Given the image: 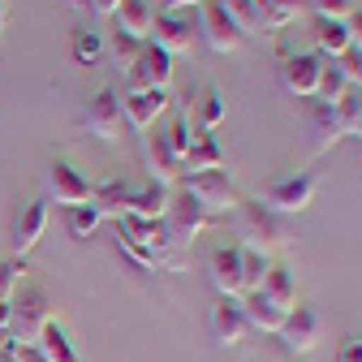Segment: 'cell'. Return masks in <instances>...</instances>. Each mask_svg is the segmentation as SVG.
Masks as SVG:
<instances>
[{"label": "cell", "instance_id": "e0dca14e", "mask_svg": "<svg viewBox=\"0 0 362 362\" xmlns=\"http://www.w3.org/2000/svg\"><path fill=\"white\" fill-rule=\"evenodd\" d=\"M121 112L134 129H151L168 112V90H125Z\"/></svg>", "mask_w": 362, "mask_h": 362}, {"label": "cell", "instance_id": "3957f363", "mask_svg": "<svg viewBox=\"0 0 362 362\" xmlns=\"http://www.w3.org/2000/svg\"><path fill=\"white\" fill-rule=\"evenodd\" d=\"M233 216H238V233H242V242H238V246L272 255V250H276V246L285 242V233H281L276 216H272V211H267L259 199H242Z\"/></svg>", "mask_w": 362, "mask_h": 362}, {"label": "cell", "instance_id": "f35d334b", "mask_svg": "<svg viewBox=\"0 0 362 362\" xmlns=\"http://www.w3.org/2000/svg\"><path fill=\"white\" fill-rule=\"evenodd\" d=\"M337 362H362V337H349L337 354Z\"/></svg>", "mask_w": 362, "mask_h": 362}, {"label": "cell", "instance_id": "7c38bea8", "mask_svg": "<svg viewBox=\"0 0 362 362\" xmlns=\"http://www.w3.org/2000/svg\"><path fill=\"white\" fill-rule=\"evenodd\" d=\"M48 190H52V199L61 203V207H82V203H90L95 199V186L69 164V160H57L52 168H48Z\"/></svg>", "mask_w": 362, "mask_h": 362}, {"label": "cell", "instance_id": "4316f807", "mask_svg": "<svg viewBox=\"0 0 362 362\" xmlns=\"http://www.w3.org/2000/svg\"><path fill=\"white\" fill-rule=\"evenodd\" d=\"M310 134H315V151H328L337 139H345L337 108H328V104H320V108H315V117H310Z\"/></svg>", "mask_w": 362, "mask_h": 362}, {"label": "cell", "instance_id": "30bf717a", "mask_svg": "<svg viewBox=\"0 0 362 362\" xmlns=\"http://www.w3.org/2000/svg\"><path fill=\"white\" fill-rule=\"evenodd\" d=\"M199 35L207 39V48L211 52H238L242 48V30H238V22L224 13V5L220 0H207V5L199 9Z\"/></svg>", "mask_w": 362, "mask_h": 362}, {"label": "cell", "instance_id": "e575fe53", "mask_svg": "<svg viewBox=\"0 0 362 362\" xmlns=\"http://www.w3.org/2000/svg\"><path fill=\"white\" fill-rule=\"evenodd\" d=\"M306 5L324 22H349L354 18V0H306Z\"/></svg>", "mask_w": 362, "mask_h": 362}, {"label": "cell", "instance_id": "277c9868", "mask_svg": "<svg viewBox=\"0 0 362 362\" xmlns=\"http://www.w3.org/2000/svg\"><path fill=\"white\" fill-rule=\"evenodd\" d=\"M82 129L90 134V139H100V143H117V139H121L125 112H121L117 86H100L95 95L86 100V108H82Z\"/></svg>", "mask_w": 362, "mask_h": 362}, {"label": "cell", "instance_id": "52a82bcc", "mask_svg": "<svg viewBox=\"0 0 362 362\" xmlns=\"http://www.w3.org/2000/svg\"><path fill=\"white\" fill-rule=\"evenodd\" d=\"M281 341H285V349L293 354V358H302V354H310L315 345L324 341V324H320V310L315 306H293L289 315H285V324H281V332H276Z\"/></svg>", "mask_w": 362, "mask_h": 362}, {"label": "cell", "instance_id": "5bb4252c", "mask_svg": "<svg viewBox=\"0 0 362 362\" xmlns=\"http://www.w3.org/2000/svg\"><path fill=\"white\" fill-rule=\"evenodd\" d=\"M151 48L168 52V57H181L194 48V22L181 18V13H156V30H151Z\"/></svg>", "mask_w": 362, "mask_h": 362}, {"label": "cell", "instance_id": "1f68e13d", "mask_svg": "<svg viewBox=\"0 0 362 362\" xmlns=\"http://www.w3.org/2000/svg\"><path fill=\"white\" fill-rule=\"evenodd\" d=\"M26 259H5V263H0V302H13L18 298V289H22V281H26Z\"/></svg>", "mask_w": 362, "mask_h": 362}, {"label": "cell", "instance_id": "cb8c5ba5", "mask_svg": "<svg viewBox=\"0 0 362 362\" xmlns=\"http://www.w3.org/2000/svg\"><path fill=\"white\" fill-rule=\"evenodd\" d=\"M255 5H259V18H263V35H276L298 13H306V0H255Z\"/></svg>", "mask_w": 362, "mask_h": 362}, {"label": "cell", "instance_id": "836d02e7", "mask_svg": "<svg viewBox=\"0 0 362 362\" xmlns=\"http://www.w3.org/2000/svg\"><path fill=\"white\" fill-rule=\"evenodd\" d=\"M143 48H147V43L129 39V35H121V30H117V35H112V43H108V52H112V61H117L121 69H129L134 61H139V52H143Z\"/></svg>", "mask_w": 362, "mask_h": 362}, {"label": "cell", "instance_id": "b9f144b4", "mask_svg": "<svg viewBox=\"0 0 362 362\" xmlns=\"http://www.w3.org/2000/svg\"><path fill=\"white\" fill-rule=\"evenodd\" d=\"M9 341V302H0V345Z\"/></svg>", "mask_w": 362, "mask_h": 362}, {"label": "cell", "instance_id": "ab89813d", "mask_svg": "<svg viewBox=\"0 0 362 362\" xmlns=\"http://www.w3.org/2000/svg\"><path fill=\"white\" fill-rule=\"evenodd\" d=\"M349 43H354V52H362V9H354L349 18Z\"/></svg>", "mask_w": 362, "mask_h": 362}, {"label": "cell", "instance_id": "60d3db41", "mask_svg": "<svg viewBox=\"0 0 362 362\" xmlns=\"http://www.w3.org/2000/svg\"><path fill=\"white\" fill-rule=\"evenodd\" d=\"M207 0H164V13H186V9H203Z\"/></svg>", "mask_w": 362, "mask_h": 362}, {"label": "cell", "instance_id": "603a6c76", "mask_svg": "<svg viewBox=\"0 0 362 362\" xmlns=\"http://www.w3.org/2000/svg\"><path fill=\"white\" fill-rule=\"evenodd\" d=\"M259 293H267L272 302H276L281 310H293L298 306V281H293V272L285 267V263H272L267 267V276H263V289Z\"/></svg>", "mask_w": 362, "mask_h": 362}, {"label": "cell", "instance_id": "ee69618b", "mask_svg": "<svg viewBox=\"0 0 362 362\" xmlns=\"http://www.w3.org/2000/svg\"><path fill=\"white\" fill-rule=\"evenodd\" d=\"M0 30H5V5H0Z\"/></svg>", "mask_w": 362, "mask_h": 362}, {"label": "cell", "instance_id": "2e32d148", "mask_svg": "<svg viewBox=\"0 0 362 362\" xmlns=\"http://www.w3.org/2000/svg\"><path fill=\"white\" fill-rule=\"evenodd\" d=\"M246 332H250V324H246V310H242V298H220L216 306H211V337L220 341V345H242L246 341Z\"/></svg>", "mask_w": 362, "mask_h": 362}, {"label": "cell", "instance_id": "8992f818", "mask_svg": "<svg viewBox=\"0 0 362 362\" xmlns=\"http://www.w3.org/2000/svg\"><path fill=\"white\" fill-rule=\"evenodd\" d=\"M211 224V216L186 194V190H173V203H168V216H164V233H168V242L173 246H186V242H194L203 229Z\"/></svg>", "mask_w": 362, "mask_h": 362}, {"label": "cell", "instance_id": "d6a6232c", "mask_svg": "<svg viewBox=\"0 0 362 362\" xmlns=\"http://www.w3.org/2000/svg\"><path fill=\"white\" fill-rule=\"evenodd\" d=\"M267 267H272V255H263V250H246V246H242V276H246V293L263 289Z\"/></svg>", "mask_w": 362, "mask_h": 362}, {"label": "cell", "instance_id": "d4e9b609", "mask_svg": "<svg viewBox=\"0 0 362 362\" xmlns=\"http://www.w3.org/2000/svg\"><path fill=\"white\" fill-rule=\"evenodd\" d=\"M224 164H229V160H224L220 143L211 139V134H199L194 147H190V156H186V173H216V168H224Z\"/></svg>", "mask_w": 362, "mask_h": 362}, {"label": "cell", "instance_id": "7a4b0ae2", "mask_svg": "<svg viewBox=\"0 0 362 362\" xmlns=\"http://www.w3.org/2000/svg\"><path fill=\"white\" fill-rule=\"evenodd\" d=\"M181 190H186L211 220L216 216H233L238 203H242L233 177L224 173V168H216V173H186V177H181Z\"/></svg>", "mask_w": 362, "mask_h": 362}, {"label": "cell", "instance_id": "ac0fdd59", "mask_svg": "<svg viewBox=\"0 0 362 362\" xmlns=\"http://www.w3.org/2000/svg\"><path fill=\"white\" fill-rule=\"evenodd\" d=\"M112 18H117V30H121V35L139 39V43H147L151 30H156V9L147 5V0H121Z\"/></svg>", "mask_w": 362, "mask_h": 362}, {"label": "cell", "instance_id": "4dcf8cb0", "mask_svg": "<svg viewBox=\"0 0 362 362\" xmlns=\"http://www.w3.org/2000/svg\"><path fill=\"white\" fill-rule=\"evenodd\" d=\"M108 52V43L100 30H78L74 35V61L78 65H100V57Z\"/></svg>", "mask_w": 362, "mask_h": 362}, {"label": "cell", "instance_id": "f546056e", "mask_svg": "<svg viewBox=\"0 0 362 362\" xmlns=\"http://www.w3.org/2000/svg\"><path fill=\"white\" fill-rule=\"evenodd\" d=\"M220 5H224V13L238 22L242 35H259V30H263V18H259V5H255V0H220Z\"/></svg>", "mask_w": 362, "mask_h": 362}, {"label": "cell", "instance_id": "ba28073f", "mask_svg": "<svg viewBox=\"0 0 362 362\" xmlns=\"http://www.w3.org/2000/svg\"><path fill=\"white\" fill-rule=\"evenodd\" d=\"M173 74H177L173 57L147 43V48L139 52V61H134V65H129V74H125V90H168Z\"/></svg>", "mask_w": 362, "mask_h": 362}, {"label": "cell", "instance_id": "9c48e42d", "mask_svg": "<svg viewBox=\"0 0 362 362\" xmlns=\"http://www.w3.org/2000/svg\"><path fill=\"white\" fill-rule=\"evenodd\" d=\"M320 69H324V57H315V52H285L281 57V82L293 100H315Z\"/></svg>", "mask_w": 362, "mask_h": 362}, {"label": "cell", "instance_id": "7402d4cb", "mask_svg": "<svg viewBox=\"0 0 362 362\" xmlns=\"http://www.w3.org/2000/svg\"><path fill=\"white\" fill-rule=\"evenodd\" d=\"M35 345L43 349V358H48V362H82V358H78V349H74L69 328H65V324H57V320L43 324V332H39V341H35Z\"/></svg>", "mask_w": 362, "mask_h": 362}, {"label": "cell", "instance_id": "8fae6325", "mask_svg": "<svg viewBox=\"0 0 362 362\" xmlns=\"http://www.w3.org/2000/svg\"><path fill=\"white\" fill-rule=\"evenodd\" d=\"M207 276L220 289V298H246V276H242V246H216L207 255Z\"/></svg>", "mask_w": 362, "mask_h": 362}, {"label": "cell", "instance_id": "83f0119b", "mask_svg": "<svg viewBox=\"0 0 362 362\" xmlns=\"http://www.w3.org/2000/svg\"><path fill=\"white\" fill-rule=\"evenodd\" d=\"M104 224V211L95 203H82V207H65V229L69 238H90Z\"/></svg>", "mask_w": 362, "mask_h": 362}, {"label": "cell", "instance_id": "6da1fadb", "mask_svg": "<svg viewBox=\"0 0 362 362\" xmlns=\"http://www.w3.org/2000/svg\"><path fill=\"white\" fill-rule=\"evenodd\" d=\"M48 320H52L48 293H43L39 285H22L18 298L9 302V341L5 345H35Z\"/></svg>", "mask_w": 362, "mask_h": 362}, {"label": "cell", "instance_id": "484cf974", "mask_svg": "<svg viewBox=\"0 0 362 362\" xmlns=\"http://www.w3.org/2000/svg\"><path fill=\"white\" fill-rule=\"evenodd\" d=\"M345 90H349V78H345V69H341V61H324V69H320V90H315V104H341L345 100Z\"/></svg>", "mask_w": 362, "mask_h": 362}, {"label": "cell", "instance_id": "ffe728a7", "mask_svg": "<svg viewBox=\"0 0 362 362\" xmlns=\"http://www.w3.org/2000/svg\"><path fill=\"white\" fill-rule=\"evenodd\" d=\"M315 57H324V61H341L354 43H349V22H324V18H315Z\"/></svg>", "mask_w": 362, "mask_h": 362}, {"label": "cell", "instance_id": "f1b7e54d", "mask_svg": "<svg viewBox=\"0 0 362 362\" xmlns=\"http://www.w3.org/2000/svg\"><path fill=\"white\" fill-rule=\"evenodd\" d=\"M332 108H337V117H341L345 139H362V90L349 86V90H345V100L332 104Z\"/></svg>", "mask_w": 362, "mask_h": 362}, {"label": "cell", "instance_id": "d6986e66", "mask_svg": "<svg viewBox=\"0 0 362 362\" xmlns=\"http://www.w3.org/2000/svg\"><path fill=\"white\" fill-rule=\"evenodd\" d=\"M242 310H246V324H250V332H272V337L281 332L285 315H289V310H281L276 302H272L267 293H259V289L242 298Z\"/></svg>", "mask_w": 362, "mask_h": 362}, {"label": "cell", "instance_id": "d590c367", "mask_svg": "<svg viewBox=\"0 0 362 362\" xmlns=\"http://www.w3.org/2000/svg\"><path fill=\"white\" fill-rule=\"evenodd\" d=\"M341 69H345L349 86H358V90H362V52H354V48H349V52L341 57Z\"/></svg>", "mask_w": 362, "mask_h": 362}, {"label": "cell", "instance_id": "44dd1931", "mask_svg": "<svg viewBox=\"0 0 362 362\" xmlns=\"http://www.w3.org/2000/svg\"><path fill=\"white\" fill-rule=\"evenodd\" d=\"M186 112H190V121H194L203 134H211V129H216L224 117H229V95H224V90L211 82V86H203V95H199V108L190 104Z\"/></svg>", "mask_w": 362, "mask_h": 362}, {"label": "cell", "instance_id": "8d00e7d4", "mask_svg": "<svg viewBox=\"0 0 362 362\" xmlns=\"http://www.w3.org/2000/svg\"><path fill=\"white\" fill-rule=\"evenodd\" d=\"M74 5L90 9V13H95V18H112V13H117V5H121V0H74Z\"/></svg>", "mask_w": 362, "mask_h": 362}, {"label": "cell", "instance_id": "f6af8a7d", "mask_svg": "<svg viewBox=\"0 0 362 362\" xmlns=\"http://www.w3.org/2000/svg\"><path fill=\"white\" fill-rule=\"evenodd\" d=\"M0 5H5V0H0Z\"/></svg>", "mask_w": 362, "mask_h": 362}, {"label": "cell", "instance_id": "4fadbf2b", "mask_svg": "<svg viewBox=\"0 0 362 362\" xmlns=\"http://www.w3.org/2000/svg\"><path fill=\"white\" fill-rule=\"evenodd\" d=\"M147 168L156 177V186H168V190L181 186V177H186V160L173 151L168 134H147Z\"/></svg>", "mask_w": 362, "mask_h": 362}, {"label": "cell", "instance_id": "74e56055", "mask_svg": "<svg viewBox=\"0 0 362 362\" xmlns=\"http://www.w3.org/2000/svg\"><path fill=\"white\" fill-rule=\"evenodd\" d=\"M0 349H13V358H18V362H48L39 345H0Z\"/></svg>", "mask_w": 362, "mask_h": 362}, {"label": "cell", "instance_id": "9a60e30c", "mask_svg": "<svg viewBox=\"0 0 362 362\" xmlns=\"http://www.w3.org/2000/svg\"><path fill=\"white\" fill-rule=\"evenodd\" d=\"M43 229H48V203H43V199H30V203L18 211V220H13V238H9L13 255H18V259H26V255L39 246Z\"/></svg>", "mask_w": 362, "mask_h": 362}, {"label": "cell", "instance_id": "7bdbcfd3", "mask_svg": "<svg viewBox=\"0 0 362 362\" xmlns=\"http://www.w3.org/2000/svg\"><path fill=\"white\" fill-rule=\"evenodd\" d=\"M0 362H18V358H13V349H0Z\"/></svg>", "mask_w": 362, "mask_h": 362}, {"label": "cell", "instance_id": "5b68a950", "mask_svg": "<svg viewBox=\"0 0 362 362\" xmlns=\"http://www.w3.org/2000/svg\"><path fill=\"white\" fill-rule=\"evenodd\" d=\"M315 194H320V177L298 173V177H285V181H276V186H267L263 207L272 216H298V211H306L315 203Z\"/></svg>", "mask_w": 362, "mask_h": 362}]
</instances>
